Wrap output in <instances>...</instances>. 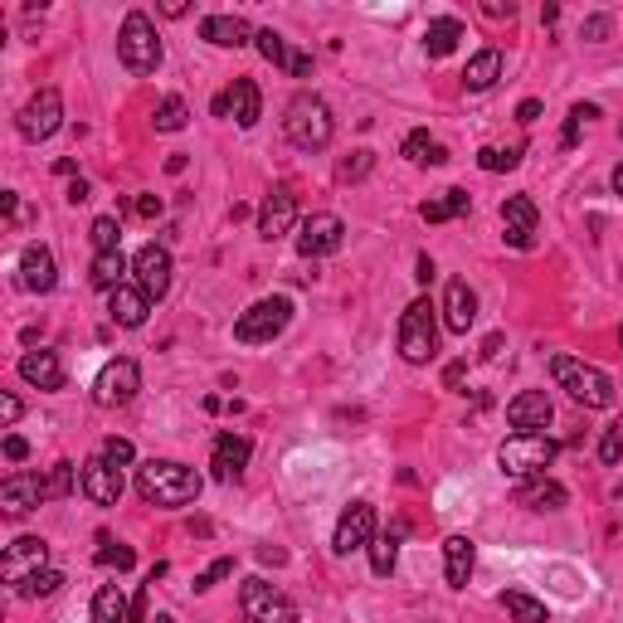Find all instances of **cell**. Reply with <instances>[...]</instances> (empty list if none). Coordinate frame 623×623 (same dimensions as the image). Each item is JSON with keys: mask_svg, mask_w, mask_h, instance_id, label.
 I'll use <instances>...</instances> for the list:
<instances>
[{"mask_svg": "<svg viewBox=\"0 0 623 623\" xmlns=\"http://www.w3.org/2000/svg\"><path fill=\"white\" fill-rule=\"evenodd\" d=\"M137 492L151 507H185L200 497V473L185 463H171V458H151L137 468Z\"/></svg>", "mask_w": 623, "mask_h": 623, "instance_id": "cell-1", "label": "cell"}, {"mask_svg": "<svg viewBox=\"0 0 623 623\" xmlns=\"http://www.w3.org/2000/svg\"><path fill=\"white\" fill-rule=\"evenodd\" d=\"M283 132H288V142H293L297 151L331 147L336 122H331L327 98H317V93H297L293 103H288V112H283Z\"/></svg>", "mask_w": 623, "mask_h": 623, "instance_id": "cell-2", "label": "cell"}, {"mask_svg": "<svg viewBox=\"0 0 623 623\" xmlns=\"http://www.w3.org/2000/svg\"><path fill=\"white\" fill-rule=\"evenodd\" d=\"M439 351V307L429 297H414L400 317V356L409 366H429Z\"/></svg>", "mask_w": 623, "mask_h": 623, "instance_id": "cell-3", "label": "cell"}, {"mask_svg": "<svg viewBox=\"0 0 623 623\" xmlns=\"http://www.w3.org/2000/svg\"><path fill=\"white\" fill-rule=\"evenodd\" d=\"M550 375L560 380V390H570V400L585 404V409H609L614 404V380L599 366H585L575 356H555L550 361Z\"/></svg>", "mask_w": 623, "mask_h": 623, "instance_id": "cell-4", "label": "cell"}, {"mask_svg": "<svg viewBox=\"0 0 623 623\" xmlns=\"http://www.w3.org/2000/svg\"><path fill=\"white\" fill-rule=\"evenodd\" d=\"M555 453H560V443L550 439V434H512V439L497 448V463H502L507 477L531 482V477H546V468L555 463Z\"/></svg>", "mask_w": 623, "mask_h": 623, "instance_id": "cell-5", "label": "cell"}, {"mask_svg": "<svg viewBox=\"0 0 623 623\" xmlns=\"http://www.w3.org/2000/svg\"><path fill=\"white\" fill-rule=\"evenodd\" d=\"M117 59L127 74H156L161 69V39H156V25H151L142 10H132L117 30Z\"/></svg>", "mask_w": 623, "mask_h": 623, "instance_id": "cell-6", "label": "cell"}, {"mask_svg": "<svg viewBox=\"0 0 623 623\" xmlns=\"http://www.w3.org/2000/svg\"><path fill=\"white\" fill-rule=\"evenodd\" d=\"M288 322H293V302H288V297H263V302L249 307V312H239V322H234V341H244V346H263V341L283 336Z\"/></svg>", "mask_w": 623, "mask_h": 623, "instance_id": "cell-7", "label": "cell"}, {"mask_svg": "<svg viewBox=\"0 0 623 623\" xmlns=\"http://www.w3.org/2000/svg\"><path fill=\"white\" fill-rule=\"evenodd\" d=\"M239 609H244V619L249 623H297V604L283 594L278 585H268V580H244L239 589Z\"/></svg>", "mask_w": 623, "mask_h": 623, "instance_id": "cell-8", "label": "cell"}, {"mask_svg": "<svg viewBox=\"0 0 623 623\" xmlns=\"http://www.w3.org/2000/svg\"><path fill=\"white\" fill-rule=\"evenodd\" d=\"M15 127H20L25 142H49V137L64 127V98H59V88H39L35 98L20 108Z\"/></svg>", "mask_w": 623, "mask_h": 623, "instance_id": "cell-9", "label": "cell"}, {"mask_svg": "<svg viewBox=\"0 0 623 623\" xmlns=\"http://www.w3.org/2000/svg\"><path fill=\"white\" fill-rule=\"evenodd\" d=\"M137 390H142V370L137 361H108V366L98 370V380H93V400L103 404V409H117V404H132L137 400Z\"/></svg>", "mask_w": 623, "mask_h": 623, "instance_id": "cell-10", "label": "cell"}, {"mask_svg": "<svg viewBox=\"0 0 623 623\" xmlns=\"http://www.w3.org/2000/svg\"><path fill=\"white\" fill-rule=\"evenodd\" d=\"M132 273H137V288H142L151 302H161V297L171 293V273H176L171 249H166V244H142L137 258H132Z\"/></svg>", "mask_w": 623, "mask_h": 623, "instance_id": "cell-11", "label": "cell"}, {"mask_svg": "<svg viewBox=\"0 0 623 623\" xmlns=\"http://www.w3.org/2000/svg\"><path fill=\"white\" fill-rule=\"evenodd\" d=\"M375 541V507L370 502H351L341 521H336V536H331V550L336 555H351V550H366Z\"/></svg>", "mask_w": 623, "mask_h": 623, "instance_id": "cell-12", "label": "cell"}, {"mask_svg": "<svg viewBox=\"0 0 623 623\" xmlns=\"http://www.w3.org/2000/svg\"><path fill=\"white\" fill-rule=\"evenodd\" d=\"M341 239H346V224L336 220V215H312V220L297 224V254L302 258H327L341 249Z\"/></svg>", "mask_w": 623, "mask_h": 623, "instance_id": "cell-13", "label": "cell"}, {"mask_svg": "<svg viewBox=\"0 0 623 623\" xmlns=\"http://www.w3.org/2000/svg\"><path fill=\"white\" fill-rule=\"evenodd\" d=\"M78 477H83V497H88L93 507H117V502H122V468H112L103 453L88 458V463L78 468Z\"/></svg>", "mask_w": 623, "mask_h": 623, "instance_id": "cell-14", "label": "cell"}, {"mask_svg": "<svg viewBox=\"0 0 623 623\" xmlns=\"http://www.w3.org/2000/svg\"><path fill=\"white\" fill-rule=\"evenodd\" d=\"M44 560H49V546H44L39 536H20V541H10L5 555H0V575H5V585H20V580H30L35 570H44Z\"/></svg>", "mask_w": 623, "mask_h": 623, "instance_id": "cell-15", "label": "cell"}, {"mask_svg": "<svg viewBox=\"0 0 623 623\" xmlns=\"http://www.w3.org/2000/svg\"><path fill=\"white\" fill-rule=\"evenodd\" d=\"M293 224H297V195L293 190H273L268 200H263V210H258V234L273 244V239H283V234H293Z\"/></svg>", "mask_w": 623, "mask_h": 623, "instance_id": "cell-16", "label": "cell"}, {"mask_svg": "<svg viewBox=\"0 0 623 623\" xmlns=\"http://www.w3.org/2000/svg\"><path fill=\"white\" fill-rule=\"evenodd\" d=\"M39 502H49V497H44V477H35V473H10L5 482H0V507H5V516L35 512Z\"/></svg>", "mask_w": 623, "mask_h": 623, "instance_id": "cell-17", "label": "cell"}, {"mask_svg": "<svg viewBox=\"0 0 623 623\" xmlns=\"http://www.w3.org/2000/svg\"><path fill=\"white\" fill-rule=\"evenodd\" d=\"M254 44H258V54H263V59H268L273 69H288L293 78H307V74H312V54L293 49V44L278 35V30H258Z\"/></svg>", "mask_w": 623, "mask_h": 623, "instance_id": "cell-18", "label": "cell"}, {"mask_svg": "<svg viewBox=\"0 0 623 623\" xmlns=\"http://www.w3.org/2000/svg\"><path fill=\"white\" fill-rule=\"evenodd\" d=\"M536 224H541V215H536V205H531L526 195L502 200V229H507V244H512V249H531V244H536Z\"/></svg>", "mask_w": 623, "mask_h": 623, "instance_id": "cell-19", "label": "cell"}, {"mask_svg": "<svg viewBox=\"0 0 623 623\" xmlns=\"http://www.w3.org/2000/svg\"><path fill=\"white\" fill-rule=\"evenodd\" d=\"M550 395L546 390H521L512 404H507V419H512V429L516 434H541L550 424Z\"/></svg>", "mask_w": 623, "mask_h": 623, "instance_id": "cell-20", "label": "cell"}, {"mask_svg": "<svg viewBox=\"0 0 623 623\" xmlns=\"http://www.w3.org/2000/svg\"><path fill=\"white\" fill-rule=\"evenodd\" d=\"M15 370L35 390H64V361H59V351H25Z\"/></svg>", "mask_w": 623, "mask_h": 623, "instance_id": "cell-21", "label": "cell"}, {"mask_svg": "<svg viewBox=\"0 0 623 623\" xmlns=\"http://www.w3.org/2000/svg\"><path fill=\"white\" fill-rule=\"evenodd\" d=\"M249 458H254V443L244 439V434H220L215 439V458H210V468L220 482H234V477L249 468Z\"/></svg>", "mask_w": 623, "mask_h": 623, "instance_id": "cell-22", "label": "cell"}, {"mask_svg": "<svg viewBox=\"0 0 623 623\" xmlns=\"http://www.w3.org/2000/svg\"><path fill=\"white\" fill-rule=\"evenodd\" d=\"M473 322H477V293L463 283V278H453L448 293H443V327L458 331V336H468Z\"/></svg>", "mask_w": 623, "mask_h": 623, "instance_id": "cell-23", "label": "cell"}, {"mask_svg": "<svg viewBox=\"0 0 623 623\" xmlns=\"http://www.w3.org/2000/svg\"><path fill=\"white\" fill-rule=\"evenodd\" d=\"M200 39L215 44V49H244L254 39V30H249L244 15H205L200 20Z\"/></svg>", "mask_w": 623, "mask_h": 623, "instance_id": "cell-24", "label": "cell"}, {"mask_svg": "<svg viewBox=\"0 0 623 623\" xmlns=\"http://www.w3.org/2000/svg\"><path fill=\"white\" fill-rule=\"evenodd\" d=\"M20 283H25L30 293H54L59 268H54V254H49L44 244H30V249L20 254Z\"/></svg>", "mask_w": 623, "mask_h": 623, "instance_id": "cell-25", "label": "cell"}, {"mask_svg": "<svg viewBox=\"0 0 623 623\" xmlns=\"http://www.w3.org/2000/svg\"><path fill=\"white\" fill-rule=\"evenodd\" d=\"M151 312V297L137 288V283H122L117 293H108V317L117 327H142Z\"/></svg>", "mask_w": 623, "mask_h": 623, "instance_id": "cell-26", "label": "cell"}, {"mask_svg": "<svg viewBox=\"0 0 623 623\" xmlns=\"http://www.w3.org/2000/svg\"><path fill=\"white\" fill-rule=\"evenodd\" d=\"M477 565V546L468 536H448L443 541V570H448V589H468Z\"/></svg>", "mask_w": 623, "mask_h": 623, "instance_id": "cell-27", "label": "cell"}, {"mask_svg": "<svg viewBox=\"0 0 623 623\" xmlns=\"http://www.w3.org/2000/svg\"><path fill=\"white\" fill-rule=\"evenodd\" d=\"M224 98H229V117H234L239 127H254L258 117H263V93H258L254 78H234V88H229Z\"/></svg>", "mask_w": 623, "mask_h": 623, "instance_id": "cell-28", "label": "cell"}, {"mask_svg": "<svg viewBox=\"0 0 623 623\" xmlns=\"http://www.w3.org/2000/svg\"><path fill=\"white\" fill-rule=\"evenodd\" d=\"M516 502L531 507V512H560V507H565V487L550 482V477H531V482L516 487Z\"/></svg>", "mask_w": 623, "mask_h": 623, "instance_id": "cell-29", "label": "cell"}, {"mask_svg": "<svg viewBox=\"0 0 623 623\" xmlns=\"http://www.w3.org/2000/svg\"><path fill=\"white\" fill-rule=\"evenodd\" d=\"M468 210H473V195H468V190H443V195H434V200L419 205V220L448 224V220H458V215H468Z\"/></svg>", "mask_w": 623, "mask_h": 623, "instance_id": "cell-30", "label": "cell"}, {"mask_svg": "<svg viewBox=\"0 0 623 623\" xmlns=\"http://www.w3.org/2000/svg\"><path fill=\"white\" fill-rule=\"evenodd\" d=\"M497 78H502V49H482V54H473V59H468V69H463L468 93H487Z\"/></svg>", "mask_w": 623, "mask_h": 623, "instance_id": "cell-31", "label": "cell"}, {"mask_svg": "<svg viewBox=\"0 0 623 623\" xmlns=\"http://www.w3.org/2000/svg\"><path fill=\"white\" fill-rule=\"evenodd\" d=\"M132 619V604L117 585H103L93 594V623H127Z\"/></svg>", "mask_w": 623, "mask_h": 623, "instance_id": "cell-32", "label": "cell"}, {"mask_svg": "<svg viewBox=\"0 0 623 623\" xmlns=\"http://www.w3.org/2000/svg\"><path fill=\"white\" fill-rule=\"evenodd\" d=\"M122 273H127V258H122V249H117V254H93L88 283H93V288H103V293H117V288H122Z\"/></svg>", "mask_w": 623, "mask_h": 623, "instance_id": "cell-33", "label": "cell"}, {"mask_svg": "<svg viewBox=\"0 0 623 623\" xmlns=\"http://www.w3.org/2000/svg\"><path fill=\"white\" fill-rule=\"evenodd\" d=\"M458 39H463V25H458V20H429V30H424V54H429V59H443V54L458 49Z\"/></svg>", "mask_w": 623, "mask_h": 623, "instance_id": "cell-34", "label": "cell"}, {"mask_svg": "<svg viewBox=\"0 0 623 623\" xmlns=\"http://www.w3.org/2000/svg\"><path fill=\"white\" fill-rule=\"evenodd\" d=\"M400 536H404V521L400 526H395V531H385V536H375V541H370V570H375V575H380V580H385V575H395V555H400Z\"/></svg>", "mask_w": 623, "mask_h": 623, "instance_id": "cell-35", "label": "cell"}, {"mask_svg": "<svg viewBox=\"0 0 623 623\" xmlns=\"http://www.w3.org/2000/svg\"><path fill=\"white\" fill-rule=\"evenodd\" d=\"M502 609H507L516 623H546L550 619L546 604H541V599H531V594H521V589H507V594H502Z\"/></svg>", "mask_w": 623, "mask_h": 623, "instance_id": "cell-36", "label": "cell"}, {"mask_svg": "<svg viewBox=\"0 0 623 623\" xmlns=\"http://www.w3.org/2000/svg\"><path fill=\"white\" fill-rule=\"evenodd\" d=\"M59 585H64V570H49V565H44V570H35L30 580H20L15 594H20V599H49Z\"/></svg>", "mask_w": 623, "mask_h": 623, "instance_id": "cell-37", "label": "cell"}, {"mask_svg": "<svg viewBox=\"0 0 623 623\" xmlns=\"http://www.w3.org/2000/svg\"><path fill=\"white\" fill-rule=\"evenodd\" d=\"M74 487H83V477H78L74 463H54L49 477H44V497H69Z\"/></svg>", "mask_w": 623, "mask_h": 623, "instance_id": "cell-38", "label": "cell"}, {"mask_svg": "<svg viewBox=\"0 0 623 623\" xmlns=\"http://www.w3.org/2000/svg\"><path fill=\"white\" fill-rule=\"evenodd\" d=\"M185 117H190L185 98H176V93H171V98H161V108H156V117H151V122H156V132H181Z\"/></svg>", "mask_w": 623, "mask_h": 623, "instance_id": "cell-39", "label": "cell"}, {"mask_svg": "<svg viewBox=\"0 0 623 623\" xmlns=\"http://www.w3.org/2000/svg\"><path fill=\"white\" fill-rule=\"evenodd\" d=\"M88 239H93V249H98V254H117V244H122V224L112 220V215H103V220H93Z\"/></svg>", "mask_w": 623, "mask_h": 623, "instance_id": "cell-40", "label": "cell"}, {"mask_svg": "<svg viewBox=\"0 0 623 623\" xmlns=\"http://www.w3.org/2000/svg\"><path fill=\"white\" fill-rule=\"evenodd\" d=\"M516 161H521V147H482L477 151V166H482V171H512Z\"/></svg>", "mask_w": 623, "mask_h": 623, "instance_id": "cell-41", "label": "cell"}, {"mask_svg": "<svg viewBox=\"0 0 623 623\" xmlns=\"http://www.w3.org/2000/svg\"><path fill=\"white\" fill-rule=\"evenodd\" d=\"M589 117H599L594 103H575V108H570V117H565V132H560V142H565V147H575V142H580V127H585Z\"/></svg>", "mask_w": 623, "mask_h": 623, "instance_id": "cell-42", "label": "cell"}, {"mask_svg": "<svg viewBox=\"0 0 623 623\" xmlns=\"http://www.w3.org/2000/svg\"><path fill=\"white\" fill-rule=\"evenodd\" d=\"M370 166H375V151H351V156L336 166V181H361Z\"/></svg>", "mask_w": 623, "mask_h": 623, "instance_id": "cell-43", "label": "cell"}, {"mask_svg": "<svg viewBox=\"0 0 623 623\" xmlns=\"http://www.w3.org/2000/svg\"><path fill=\"white\" fill-rule=\"evenodd\" d=\"M434 147H439V142H434L429 132H409V137H404V156H409L414 166H429V156H434Z\"/></svg>", "mask_w": 623, "mask_h": 623, "instance_id": "cell-44", "label": "cell"}, {"mask_svg": "<svg viewBox=\"0 0 623 623\" xmlns=\"http://www.w3.org/2000/svg\"><path fill=\"white\" fill-rule=\"evenodd\" d=\"M599 458H604L609 468H614V463L623 458V419H619V424H609V429H604V439H599Z\"/></svg>", "mask_w": 623, "mask_h": 623, "instance_id": "cell-45", "label": "cell"}, {"mask_svg": "<svg viewBox=\"0 0 623 623\" xmlns=\"http://www.w3.org/2000/svg\"><path fill=\"white\" fill-rule=\"evenodd\" d=\"M103 458H108L112 468H127V463H137V448L127 439H108L103 443Z\"/></svg>", "mask_w": 623, "mask_h": 623, "instance_id": "cell-46", "label": "cell"}, {"mask_svg": "<svg viewBox=\"0 0 623 623\" xmlns=\"http://www.w3.org/2000/svg\"><path fill=\"white\" fill-rule=\"evenodd\" d=\"M132 546H112V541H103V550H98V565H117V570H132Z\"/></svg>", "mask_w": 623, "mask_h": 623, "instance_id": "cell-47", "label": "cell"}, {"mask_svg": "<svg viewBox=\"0 0 623 623\" xmlns=\"http://www.w3.org/2000/svg\"><path fill=\"white\" fill-rule=\"evenodd\" d=\"M224 575H234V560H229V555H224V560H215V565H210V570H205V575H200V580H195V594H205V589H215L224 580Z\"/></svg>", "mask_w": 623, "mask_h": 623, "instance_id": "cell-48", "label": "cell"}, {"mask_svg": "<svg viewBox=\"0 0 623 623\" xmlns=\"http://www.w3.org/2000/svg\"><path fill=\"white\" fill-rule=\"evenodd\" d=\"M463 380H468V361H453V366L443 370V385H448V390H463Z\"/></svg>", "mask_w": 623, "mask_h": 623, "instance_id": "cell-49", "label": "cell"}, {"mask_svg": "<svg viewBox=\"0 0 623 623\" xmlns=\"http://www.w3.org/2000/svg\"><path fill=\"white\" fill-rule=\"evenodd\" d=\"M5 458H10V463H25V458H30V443L20 439V434H10V439H5Z\"/></svg>", "mask_w": 623, "mask_h": 623, "instance_id": "cell-50", "label": "cell"}, {"mask_svg": "<svg viewBox=\"0 0 623 623\" xmlns=\"http://www.w3.org/2000/svg\"><path fill=\"white\" fill-rule=\"evenodd\" d=\"M132 210H137L142 220H156V215H161V195H137V205H132Z\"/></svg>", "mask_w": 623, "mask_h": 623, "instance_id": "cell-51", "label": "cell"}, {"mask_svg": "<svg viewBox=\"0 0 623 623\" xmlns=\"http://www.w3.org/2000/svg\"><path fill=\"white\" fill-rule=\"evenodd\" d=\"M15 419H20V400H15V395H0V424L10 429Z\"/></svg>", "mask_w": 623, "mask_h": 623, "instance_id": "cell-52", "label": "cell"}, {"mask_svg": "<svg viewBox=\"0 0 623 623\" xmlns=\"http://www.w3.org/2000/svg\"><path fill=\"white\" fill-rule=\"evenodd\" d=\"M609 35V15H594V20H585V39H604Z\"/></svg>", "mask_w": 623, "mask_h": 623, "instance_id": "cell-53", "label": "cell"}, {"mask_svg": "<svg viewBox=\"0 0 623 623\" xmlns=\"http://www.w3.org/2000/svg\"><path fill=\"white\" fill-rule=\"evenodd\" d=\"M536 117H541V103H536V98H526V103L516 108V122H526V127H531Z\"/></svg>", "mask_w": 623, "mask_h": 623, "instance_id": "cell-54", "label": "cell"}, {"mask_svg": "<svg viewBox=\"0 0 623 623\" xmlns=\"http://www.w3.org/2000/svg\"><path fill=\"white\" fill-rule=\"evenodd\" d=\"M127 623H151V619H147V589H142V594L132 599V619H127Z\"/></svg>", "mask_w": 623, "mask_h": 623, "instance_id": "cell-55", "label": "cell"}, {"mask_svg": "<svg viewBox=\"0 0 623 623\" xmlns=\"http://www.w3.org/2000/svg\"><path fill=\"white\" fill-rule=\"evenodd\" d=\"M414 278H419V283H429V278H434V258H429V254H419V273H414Z\"/></svg>", "mask_w": 623, "mask_h": 623, "instance_id": "cell-56", "label": "cell"}, {"mask_svg": "<svg viewBox=\"0 0 623 623\" xmlns=\"http://www.w3.org/2000/svg\"><path fill=\"white\" fill-rule=\"evenodd\" d=\"M88 200V181H74L69 185V205H83Z\"/></svg>", "mask_w": 623, "mask_h": 623, "instance_id": "cell-57", "label": "cell"}, {"mask_svg": "<svg viewBox=\"0 0 623 623\" xmlns=\"http://www.w3.org/2000/svg\"><path fill=\"white\" fill-rule=\"evenodd\" d=\"M185 10H190V5H185V0H166V5H161V15H171V20H181Z\"/></svg>", "mask_w": 623, "mask_h": 623, "instance_id": "cell-58", "label": "cell"}, {"mask_svg": "<svg viewBox=\"0 0 623 623\" xmlns=\"http://www.w3.org/2000/svg\"><path fill=\"white\" fill-rule=\"evenodd\" d=\"M614 190H619V195H623V161H619V166H614Z\"/></svg>", "mask_w": 623, "mask_h": 623, "instance_id": "cell-59", "label": "cell"}, {"mask_svg": "<svg viewBox=\"0 0 623 623\" xmlns=\"http://www.w3.org/2000/svg\"><path fill=\"white\" fill-rule=\"evenodd\" d=\"M151 623H181V619H176V614H156Z\"/></svg>", "mask_w": 623, "mask_h": 623, "instance_id": "cell-60", "label": "cell"}, {"mask_svg": "<svg viewBox=\"0 0 623 623\" xmlns=\"http://www.w3.org/2000/svg\"><path fill=\"white\" fill-rule=\"evenodd\" d=\"M619 346H623V331H619Z\"/></svg>", "mask_w": 623, "mask_h": 623, "instance_id": "cell-61", "label": "cell"}]
</instances>
